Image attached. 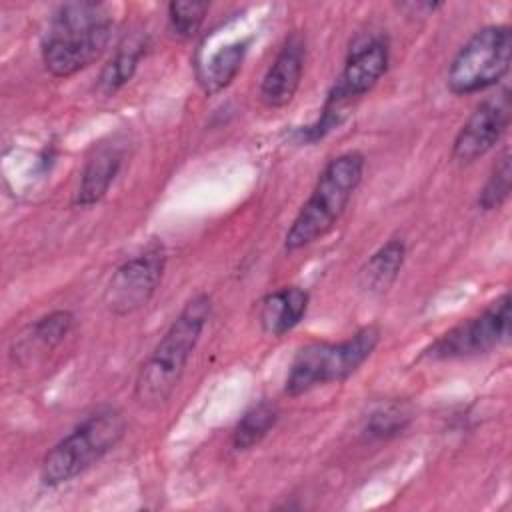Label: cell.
I'll list each match as a JSON object with an SVG mask.
<instances>
[{
	"instance_id": "cell-9",
	"label": "cell",
	"mask_w": 512,
	"mask_h": 512,
	"mask_svg": "<svg viewBox=\"0 0 512 512\" xmlns=\"http://www.w3.org/2000/svg\"><path fill=\"white\" fill-rule=\"evenodd\" d=\"M510 112V88H500L496 94L482 100L458 130L452 142V160L472 164L488 154L504 136L510 124Z\"/></svg>"
},
{
	"instance_id": "cell-11",
	"label": "cell",
	"mask_w": 512,
	"mask_h": 512,
	"mask_svg": "<svg viewBox=\"0 0 512 512\" xmlns=\"http://www.w3.org/2000/svg\"><path fill=\"white\" fill-rule=\"evenodd\" d=\"M304 56V38L296 32L290 34L260 84V98L268 108H284L294 100L304 72Z\"/></svg>"
},
{
	"instance_id": "cell-16",
	"label": "cell",
	"mask_w": 512,
	"mask_h": 512,
	"mask_svg": "<svg viewBox=\"0 0 512 512\" xmlns=\"http://www.w3.org/2000/svg\"><path fill=\"white\" fill-rule=\"evenodd\" d=\"M146 46L148 44H146L144 36H132L130 40L122 42L118 46L116 54L102 68L96 88L104 96H110V94L118 92L122 86H126L132 80L142 56L146 54Z\"/></svg>"
},
{
	"instance_id": "cell-1",
	"label": "cell",
	"mask_w": 512,
	"mask_h": 512,
	"mask_svg": "<svg viewBox=\"0 0 512 512\" xmlns=\"http://www.w3.org/2000/svg\"><path fill=\"white\" fill-rule=\"evenodd\" d=\"M210 314L212 300L208 294H196L184 304L136 374L134 398L140 406L154 410L170 400Z\"/></svg>"
},
{
	"instance_id": "cell-4",
	"label": "cell",
	"mask_w": 512,
	"mask_h": 512,
	"mask_svg": "<svg viewBox=\"0 0 512 512\" xmlns=\"http://www.w3.org/2000/svg\"><path fill=\"white\" fill-rule=\"evenodd\" d=\"M124 434L126 418L118 408L104 406L94 410L44 454L40 482L48 488L72 482L112 452Z\"/></svg>"
},
{
	"instance_id": "cell-2",
	"label": "cell",
	"mask_w": 512,
	"mask_h": 512,
	"mask_svg": "<svg viewBox=\"0 0 512 512\" xmlns=\"http://www.w3.org/2000/svg\"><path fill=\"white\" fill-rule=\"evenodd\" d=\"M112 36V18L98 2H70L54 14L42 40V64L68 78L94 64Z\"/></svg>"
},
{
	"instance_id": "cell-6",
	"label": "cell",
	"mask_w": 512,
	"mask_h": 512,
	"mask_svg": "<svg viewBox=\"0 0 512 512\" xmlns=\"http://www.w3.org/2000/svg\"><path fill=\"white\" fill-rule=\"evenodd\" d=\"M512 30L490 24L474 32L454 54L446 72V86L456 96L484 92L496 86L510 70Z\"/></svg>"
},
{
	"instance_id": "cell-8",
	"label": "cell",
	"mask_w": 512,
	"mask_h": 512,
	"mask_svg": "<svg viewBox=\"0 0 512 512\" xmlns=\"http://www.w3.org/2000/svg\"><path fill=\"white\" fill-rule=\"evenodd\" d=\"M166 268L162 246H150L144 252L124 260L110 276L102 300L114 316H128L144 308L156 294Z\"/></svg>"
},
{
	"instance_id": "cell-3",
	"label": "cell",
	"mask_w": 512,
	"mask_h": 512,
	"mask_svg": "<svg viewBox=\"0 0 512 512\" xmlns=\"http://www.w3.org/2000/svg\"><path fill=\"white\" fill-rule=\"evenodd\" d=\"M366 158L352 150L332 158L316 178L308 200L284 234V250L296 252L322 238L342 216L362 182Z\"/></svg>"
},
{
	"instance_id": "cell-17",
	"label": "cell",
	"mask_w": 512,
	"mask_h": 512,
	"mask_svg": "<svg viewBox=\"0 0 512 512\" xmlns=\"http://www.w3.org/2000/svg\"><path fill=\"white\" fill-rule=\"evenodd\" d=\"M248 44H250V38L236 40L228 46H222L208 58V62L200 70V84L208 94H216L224 90L236 78L244 62V56L248 52Z\"/></svg>"
},
{
	"instance_id": "cell-20",
	"label": "cell",
	"mask_w": 512,
	"mask_h": 512,
	"mask_svg": "<svg viewBox=\"0 0 512 512\" xmlns=\"http://www.w3.org/2000/svg\"><path fill=\"white\" fill-rule=\"evenodd\" d=\"M510 150L506 148L496 164L490 170V176L486 178L480 194H478V208L484 212L498 210L510 196L512 190V164H510Z\"/></svg>"
},
{
	"instance_id": "cell-19",
	"label": "cell",
	"mask_w": 512,
	"mask_h": 512,
	"mask_svg": "<svg viewBox=\"0 0 512 512\" xmlns=\"http://www.w3.org/2000/svg\"><path fill=\"white\" fill-rule=\"evenodd\" d=\"M412 420V410L406 402H386L370 412L364 432L376 440H388L406 430Z\"/></svg>"
},
{
	"instance_id": "cell-5",
	"label": "cell",
	"mask_w": 512,
	"mask_h": 512,
	"mask_svg": "<svg viewBox=\"0 0 512 512\" xmlns=\"http://www.w3.org/2000/svg\"><path fill=\"white\" fill-rule=\"evenodd\" d=\"M380 330L364 326L342 342H310L302 346L288 368L284 392L300 396L328 382H342L352 376L376 350Z\"/></svg>"
},
{
	"instance_id": "cell-7",
	"label": "cell",
	"mask_w": 512,
	"mask_h": 512,
	"mask_svg": "<svg viewBox=\"0 0 512 512\" xmlns=\"http://www.w3.org/2000/svg\"><path fill=\"white\" fill-rule=\"evenodd\" d=\"M510 340V294L504 292L478 316L468 318L440 338L424 352L428 360H460L488 354Z\"/></svg>"
},
{
	"instance_id": "cell-10",
	"label": "cell",
	"mask_w": 512,
	"mask_h": 512,
	"mask_svg": "<svg viewBox=\"0 0 512 512\" xmlns=\"http://www.w3.org/2000/svg\"><path fill=\"white\" fill-rule=\"evenodd\" d=\"M390 60L388 42L382 36H370L356 44L336 78L334 86L328 92L326 104L342 106L348 100L360 98L370 92L376 82L386 74Z\"/></svg>"
},
{
	"instance_id": "cell-14",
	"label": "cell",
	"mask_w": 512,
	"mask_h": 512,
	"mask_svg": "<svg viewBox=\"0 0 512 512\" xmlns=\"http://www.w3.org/2000/svg\"><path fill=\"white\" fill-rule=\"evenodd\" d=\"M120 164L122 152L116 146H100L98 150H94V154L88 158L80 174V184L74 192L72 206L90 208L98 204L106 196L110 184L114 182Z\"/></svg>"
},
{
	"instance_id": "cell-12",
	"label": "cell",
	"mask_w": 512,
	"mask_h": 512,
	"mask_svg": "<svg viewBox=\"0 0 512 512\" xmlns=\"http://www.w3.org/2000/svg\"><path fill=\"white\" fill-rule=\"evenodd\" d=\"M74 314L70 310H54L28 324L10 344V358L18 366H30L46 358L72 330Z\"/></svg>"
},
{
	"instance_id": "cell-18",
	"label": "cell",
	"mask_w": 512,
	"mask_h": 512,
	"mask_svg": "<svg viewBox=\"0 0 512 512\" xmlns=\"http://www.w3.org/2000/svg\"><path fill=\"white\" fill-rule=\"evenodd\" d=\"M278 416L280 410L270 400H262L254 404L250 410H246L232 432L234 450H248L256 446L276 426Z\"/></svg>"
},
{
	"instance_id": "cell-21",
	"label": "cell",
	"mask_w": 512,
	"mask_h": 512,
	"mask_svg": "<svg viewBox=\"0 0 512 512\" xmlns=\"http://www.w3.org/2000/svg\"><path fill=\"white\" fill-rule=\"evenodd\" d=\"M210 4L208 2H198V0H186V2H170L168 4V24L170 30L176 38H192L208 12Z\"/></svg>"
},
{
	"instance_id": "cell-13",
	"label": "cell",
	"mask_w": 512,
	"mask_h": 512,
	"mask_svg": "<svg viewBox=\"0 0 512 512\" xmlns=\"http://www.w3.org/2000/svg\"><path fill=\"white\" fill-rule=\"evenodd\" d=\"M310 296L300 286H282L260 300L258 322L264 334L280 338L306 316Z\"/></svg>"
},
{
	"instance_id": "cell-15",
	"label": "cell",
	"mask_w": 512,
	"mask_h": 512,
	"mask_svg": "<svg viewBox=\"0 0 512 512\" xmlns=\"http://www.w3.org/2000/svg\"><path fill=\"white\" fill-rule=\"evenodd\" d=\"M406 260V244L400 238H392L382 244L360 268L358 286L372 296H380L396 282Z\"/></svg>"
}]
</instances>
